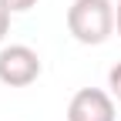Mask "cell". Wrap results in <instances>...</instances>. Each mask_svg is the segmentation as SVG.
Masks as SVG:
<instances>
[{
    "label": "cell",
    "mask_w": 121,
    "mask_h": 121,
    "mask_svg": "<svg viewBox=\"0 0 121 121\" xmlns=\"http://www.w3.org/2000/svg\"><path fill=\"white\" fill-rule=\"evenodd\" d=\"M114 24H118V34H121V0L114 4Z\"/></svg>",
    "instance_id": "52a82bcc"
},
{
    "label": "cell",
    "mask_w": 121,
    "mask_h": 121,
    "mask_svg": "<svg viewBox=\"0 0 121 121\" xmlns=\"http://www.w3.org/2000/svg\"><path fill=\"white\" fill-rule=\"evenodd\" d=\"M108 87H111V98H118V101H121V60L108 71Z\"/></svg>",
    "instance_id": "277c9868"
},
{
    "label": "cell",
    "mask_w": 121,
    "mask_h": 121,
    "mask_svg": "<svg viewBox=\"0 0 121 121\" xmlns=\"http://www.w3.org/2000/svg\"><path fill=\"white\" fill-rule=\"evenodd\" d=\"M40 78V57L27 44H10L0 51V84L7 87H27Z\"/></svg>",
    "instance_id": "7a4b0ae2"
},
{
    "label": "cell",
    "mask_w": 121,
    "mask_h": 121,
    "mask_svg": "<svg viewBox=\"0 0 121 121\" xmlns=\"http://www.w3.org/2000/svg\"><path fill=\"white\" fill-rule=\"evenodd\" d=\"M10 13H27L30 7H37V0H0Z\"/></svg>",
    "instance_id": "5b68a950"
},
{
    "label": "cell",
    "mask_w": 121,
    "mask_h": 121,
    "mask_svg": "<svg viewBox=\"0 0 121 121\" xmlns=\"http://www.w3.org/2000/svg\"><path fill=\"white\" fill-rule=\"evenodd\" d=\"M114 27L118 24L111 0H74L67 7V30L78 44H104Z\"/></svg>",
    "instance_id": "6da1fadb"
},
{
    "label": "cell",
    "mask_w": 121,
    "mask_h": 121,
    "mask_svg": "<svg viewBox=\"0 0 121 121\" xmlns=\"http://www.w3.org/2000/svg\"><path fill=\"white\" fill-rule=\"evenodd\" d=\"M114 98L101 87H81L67 104V121H114Z\"/></svg>",
    "instance_id": "3957f363"
},
{
    "label": "cell",
    "mask_w": 121,
    "mask_h": 121,
    "mask_svg": "<svg viewBox=\"0 0 121 121\" xmlns=\"http://www.w3.org/2000/svg\"><path fill=\"white\" fill-rule=\"evenodd\" d=\"M7 30H10V10H7L4 4H0V40L7 37Z\"/></svg>",
    "instance_id": "8992f818"
}]
</instances>
